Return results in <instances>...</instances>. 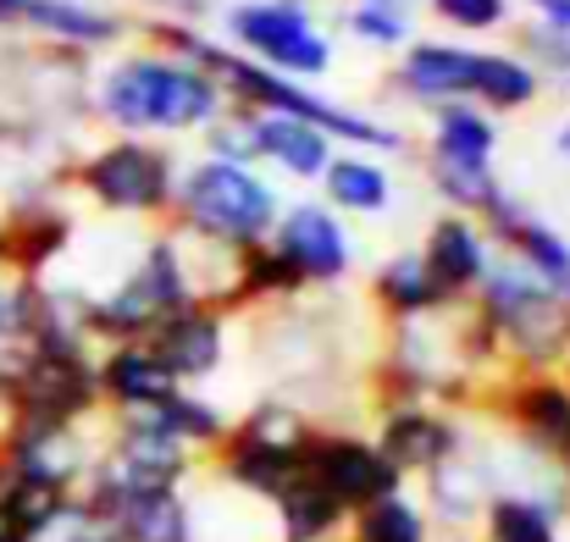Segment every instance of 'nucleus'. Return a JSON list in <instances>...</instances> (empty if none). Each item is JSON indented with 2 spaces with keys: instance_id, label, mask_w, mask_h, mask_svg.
Wrapping results in <instances>:
<instances>
[{
  "instance_id": "obj_23",
  "label": "nucleus",
  "mask_w": 570,
  "mask_h": 542,
  "mask_svg": "<svg viewBox=\"0 0 570 542\" xmlns=\"http://www.w3.org/2000/svg\"><path fill=\"white\" fill-rule=\"evenodd\" d=\"M521 415H527L549 443L570 449V393L566 387H532V393L521 398Z\"/></svg>"
},
{
  "instance_id": "obj_5",
  "label": "nucleus",
  "mask_w": 570,
  "mask_h": 542,
  "mask_svg": "<svg viewBox=\"0 0 570 542\" xmlns=\"http://www.w3.org/2000/svg\"><path fill=\"white\" fill-rule=\"evenodd\" d=\"M89 188L106 199V205H122V210H150L167 199V161L145 145H117L106 150L95 167H89Z\"/></svg>"
},
{
  "instance_id": "obj_11",
  "label": "nucleus",
  "mask_w": 570,
  "mask_h": 542,
  "mask_svg": "<svg viewBox=\"0 0 570 542\" xmlns=\"http://www.w3.org/2000/svg\"><path fill=\"white\" fill-rule=\"evenodd\" d=\"M106 387L128 404H167L173 398V371L156 361L150 349H122L106 365Z\"/></svg>"
},
{
  "instance_id": "obj_7",
  "label": "nucleus",
  "mask_w": 570,
  "mask_h": 542,
  "mask_svg": "<svg viewBox=\"0 0 570 542\" xmlns=\"http://www.w3.org/2000/svg\"><path fill=\"white\" fill-rule=\"evenodd\" d=\"M283 260H288L294 272H305V277H338V272L350 266L344 227H338L327 210H316V205L294 210V216L283 221Z\"/></svg>"
},
{
  "instance_id": "obj_26",
  "label": "nucleus",
  "mask_w": 570,
  "mask_h": 542,
  "mask_svg": "<svg viewBox=\"0 0 570 542\" xmlns=\"http://www.w3.org/2000/svg\"><path fill=\"white\" fill-rule=\"evenodd\" d=\"M515 238H521V249L538 260V272H543V277H554V283L570 277V249L554 238V233H543V227H521Z\"/></svg>"
},
{
  "instance_id": "obj_32",
  "label": "nucleus",
  "mask_w": 570,
  "mask_h": 542,
  "mask_svg": "<svg viewBox=\"0 0 570 542\" xmlns=\"http://www.w3.org/2000/svg\"><path fill=\"white\" fill-rule=\"evenodd\" d=\"M560 150H566V156H570V128H566V134H560Z\"/></svg>"
},
{
  "instance_id": "obj_31",
  "label": "nucleus",
  "mask_w": 570,
  "mask_h": 542,
  "mask_svg": "<svg viewBox=\"0 0 570 542\" xmlns=\"http://www.w3.org/2000/svg\"><path fill=\"white\" fill-rule=\"evenodd\" d=\"M543 11H549V22H560V28H570V0H538Z\"/></svg>"
},
{
  "instance_id": "obj_22",
  "label": "nucleus",
  "mask_w": 570,
  "mask_h": 542,
  "mask_svg": "<svg viewBox=\"0 0 570 542\" xmlns=\"http://www.w3.org/2000/svg\"><path fill=\"white\" fill-rule=\"evenodd\" d=\"M382 294H387V305H399V311H421V305L438 299V283H432L426 260H393V266L382 272Z\"/></svg>"
},
{
  "instance_id": "obj_21",
  "label": "nucleus",
  "mask_w": 570,
  "mask_h": 542,
  "mask_svg": "<svg viewBox=\"0 0 570 542\" xmlns=\"http://www.w3.org/2000/svg\"><path fill=\"white\" fill-rule=\"evenodd\" d=\"M17 11L33 17L39 28H56V33H72V39H106V33H111L106 17H95V11H83V6H67V0H22Z\"/></svg>"
},
{
  "instance_id": "obj_19",
  "label": "nucleus",
  "mask_w": 570,
  "mask_h": 542,
  "mask_svg": "<svg viewBox=\"0 0 570 542\" xmlns=\"http://www.w3.org/2000/svg\"><path fill=\"white\" fill-rule=\"evenodd\" d=\"M361 542H426V526L421 515L404 504V499H377L366 504V521H361Z\"/></svg>"
},
{
  "instance_id": "obj_28",
  "label": "nucleus",
  "mask_w": 570,
  "mask_h": 542,
  "mask_svg": "<svg viewBox=\"0 0 570 542\" xmlns=\"http://www.w3.org/2000/svg\"><path fill=\"white\" fill-rule=\"evenodd\" d=\"M355 28H361L366 39H382V45L404 33V22H399V17H387V11H355Z\"/></svg>"
},
{
  "instance_id": "obj_1",
  "label": "nucleus",
  "mask_w": 570,
  "mask_h": 542,
  "mask_svg": "<svg viewBox=\"0 0 570 542\" xmlns=\"http://www.w3.org/2000/svg\"><path fill=\"white\" fill-rule=\"evenodd\" d=\"M210 106H216L210 83L167 61H128L106 83V111L128 128H189L210 117Z\"/></svg>"
},
{
  "instance_id": "obj_15",
  "label": "nucleus",
  "mask_w": 570,
  "mask_h": 542,
  "mask_svg": "<svg viewBox=\"0 0 570 542\" xmlns=\"http://www.w3.org/2000/svg\"><path fill=\"white\" fill-rule=\"evenodd\" d=\"M233 476L249 482V487H261V493H283V487L299 476V460H294L288 449H272V443L244 437L238 454H233Z\"/></svg>"
},
{
  "instance_id": "obj_4",
  "label": "nucleus",
  "mask_w": 570,
  "mask_h": 542,
  "mask_svg": "<svg viewBox=\"0 0 570 542\" xmlns=\"http://www.w3.org/2000/svg\"><path fill=\"white\" fill-rule=\"evenodd\" d=\"M205 61L210 67H222L244 95H255V100H266V106H277L283 117H294V122H311V128H338L344 139H361V145H387V134L372 128V122H361V117H350V111H333V106H322V100H311V95H299V89H288V83H277L272 72H255V67H238V61H227V56H216V50H205Z\"/></svg>"
},
{
  "instance_id": "obj_34",
  "label": "nucleus",
  "mask_w": 570,
  "mask_h": 542,
  "mask_svg": "<svg viewBox=\"0 0 570 542\" xmlns=\"http://www.w3.org/2000/svg\"><path fill=\"white\" fill-rule=\"evenodd\" d=\"M0 255H6V238H0Z\"/></svg>"
},
{
  "instance_id": "obj_2",
  "label": "nucleus",
  "mask_w": 570,
  "mask_h": 542,
  "mask_svg": "<svg viewBox=\"0 0 570 542\" xmlns=\"http://www.w3.org/2000/svg\"><path fill=\"white\" fill-rule=\"evenodd\" d=\"M189 210L199 227L249 244L272 221V188L255 183L249 173H238V167H227V161H210L189 178Z\"/></svg>"
},
{
  "instance_id": "obj_27",
  "label": "nucleus",
  "mask_w": 570,
  "mask_h": 542,
  "mask_svg": "<svg viewBox=\"0 0 570 542\" xmlns=\"http://www.w3.org/2000/svg\"><path fill=\"white\" fill-rule=\"evenodd\" d=\"M438 11L460 28H488V22H499L504 0H438Z\"/></svg>"
},
{
  "instance_id": "obj_29",
  "label": "nucleus",
  "mask_w": 570,
  "mask_h": 542,
  "mask_svg": "<svg viewBox=\"0 0 570 542\" xmlns=\"http://www.w3.org/2000/svg\"><path fill=\"white\" fill-rule=\"evenodd\" d=\"M294 277H299V272H294L283 255H277V260H255V283H261V288H288Z\"/></svg>"
},
{
  "instance_id": "obj_12",
  "label": "nucleus",
  "mask_w": 570,
  "mask_h": 542,
  "mask_svg": "<svg viewBox=\"0 0 570 542\" xmlns=\"http://www.w3.org/2000/svg\"><path fill=\"white\" fill-rule=\"evenodd\" d=\"M426 272H432L438 288H465V283H476V272H482V244H476V233H471L465 221H443V227L432 233V260H426Z\"/></svg>"
},
{
  "instance_id": "obj_25",
  "label": "nucleus",
  "mask_w": 570,
  "mask_h": 542,
  "mask_svg": "<svg viewBox=\"0 0 570 542\" xmlns=\"http://www.w3.org/2000/svg\"><path fill=\"white\" fill-rule=\"evenodd\" d=\"M438 183H443L449 199H460V205H493L488 167H449V161H438Z\"/></svg>"
},
{
  "instance_id": "obj_13",
  "label": "nucleus",
  "mask_w": 570,
  "mask_h": 542,
  "mask_svg": "<svg viewBox=\"0 0 570 542\" xmlns=\"http://www.w3.org/2000/svg\"><path fill=\"white\" fill-rule=\"evenodd\" d=\"M404 83L415 95H460V89H471V56L465 50H443V45H421L404 61Z\"/></svg>"
},
{
  "instance_id": "obj_9",
  "label": "nucleus",
  "mask_w": 570,
  "mask_h": 542,
  "mask_svg": "<svg viewBox=\"0 0 570 542\" xmlns=\"http://www.w3.org/2000/svg\"><path fill=\"white\" fill-rule=\"evenodd\" d=\"M255 145L272 150V156H277L288 173H299V178H311V173L327 167V145H322V134H316L311 122H294V117H272V122H261V128H255Z\"/></svg>"
},
{
  "instance_id": "obj_30",
  "label": "nucleus",
  "mask_w": 570,
  "mask_h": 542,
  "mask_svg": "<svg viewBox=\"0 0 570 542\" xmlns=\"http://www.w3.org/2000/svg\"><path fill=\"white\" fill-rule=\"evenodd\" d=\"M22 333V294H6L0 288V338Z\"/></svg>"
},
{
  "instance_id": "obj_6",
  "label": "nucleus",
  "mask_w": 570,
  "mask_h": 542,
  "mask_svg": "<svg viewBox=\"0 0 570 542\" xmlns=\"http://www.w3.org/2000/svg\"><path fill=\"white\" fill-rule=\"evenodd\" d=\"M311 476L344 510V504H377V499H387L393 465L382 454H372V449H361V443H322L316 460H311Z\"/></svg>"
},
{
  "instance_id": "obj_16",
  "label": "nucleus",
  "mask_w": 570,
  "mask_h": 542,
  "mask_svg": "<svg viewBox=\"0 0 570 542\" xmlns=\"http://www.w3.org/2000/svg\"><path fill=\"white\" fill-rule=\"evenodd\" d=\"M488 150H493V128L471 111H449L443 128H438V161L449 167H488Z\"/></svg>"
},
{
  "instance_id": "obj_24",
  "label": "nucleus",
  "mask_w": 570,
  "mask_h": 542,
  "mask_svg": "<svg viewBox=\"0 0 570 542\" xmlns=\"http://www.w3.org/2000/svg\"><path fill=\"white\" fill-rule=\"evenodd\" d=\"M493 542H554V526L538 504L527 499H504L493 510Z\"/></svg>"
},
{
  "instance_id": "obj_33",
  "label": "nucleus",
  "mask_w": 570,
  "mask_h": 542,
  "mask_svg": "<svg viewBox=\"0 0 570 542\" xmlns=\"http://www.w3.org/2000/svg\"><path fill=\"white\" fill-rule=\"evenodd\" d=\"M17 6H22V0H0V11H17Z\"/></svg>"
},
{
  "instance_id": "obj_17",
  "label": "nucleus",
  "mask_w": 570,
  "mask_h": 542,
  "mask_svg": "<svg viewBox=\"0 0 570 542\" xmlns=\"http://www.w3.org/2000/svg\"><path fill=\"white\" fill-rule=\"evenodd\" d=\"M471 89L476 95H488L493 106H521V100H532V72L521 67V61H510V56H471Z\"/></svg>"
},
{
  "instance_id": "obj_3",
  "label": "nucleus",
  "mask_w": 570,
  "mask_h": 542,
  "mask_svg": "<svg viewBox=\"0 0 570 542\" xmlns=\"http://www.w3.org/2000/svg\"><path fill=\"white\" fill-rule=\"evenodd\" d=\"M233 33L244 45H255L261 56H272L277 67H288V72H322L327 67V45L316 39V28L294 6H238Z\"/></svg>"
},
{
  "instance_id": "obj_20",
  "label": "nucleus",
  "mask_w": 570,
  "mask_h": 542,
  "mask_svg": "<svg viewBox=\"0 0 570 542\" xmlns=\"http://www.w3.org/2000/svg\"><path fill=\"white\" fill-rule=\"evenodd\" d=\"M327 183H333L338 205H350V210H382L387 205V178H382L377 167H366V161L327 167Z\"/></svg>"
},
{
  "instance_id": "obj_10",
  "label": "nucleus",
  "mask_w": 570,
  "mask_h": 542,
  "mask_svg": "<svg viewBox=\"0 0 570 542\" xmlns=\"http://www.w3.org/2000/svg\"><path fill=\"white\" fill-rule=\"evenodd\" d=\"M333 521H338V499H333L311 471H299V476L283 487V526H288V538L294 542H316Z\"/></svg>"
},
{
  "instance_id": "obj_18",
  "label": "nucleus",
  "mask_w": 570,
  "mask_h": 542,
  "mask_svg": "<svg viewBox=\"0 0 570 542\" xmlns=\"http://www.w3.org/2000/svg\"><path fill=\"white\" fill-rule=\"evenodd\" d=\"M443 443H449V432L438 421H426V415H399L393 432H387V454L399 465H432L443 454Z\"/></svg>"
},
{
  "instance_id": "obj_8",
  "label": "nucleus",
  "mask_w": 570,
  "mask_h": 542,
  "mask_svg": "<svg viewBox=\"0 0 570 542\" xmlns=\"http://www.w3.org/2000/svg\"><path fill=\"white\" fill-rule=\"evenodd\" d=\"M150 355L167 365L173 376H199L222 355V333H216L210 316H178V322H167V333H161V344Z\"/></svg>"
},
{
  "instance_id": "obj_14",
  "label": "nucleus",
  "mask_w": 570,
  "mask_h": 542,
  "mask_svg": "<svg viewBox=\"0 0 570 542\" xmlns=\"http://www.w3.org/2000/svg\"><path fill=\"white\" fill-rule=\"evenodd\" d=\"M122 526L134 542H184V510L167 493H122Z\"/></svg>"
}]
</instances>
